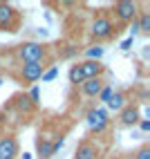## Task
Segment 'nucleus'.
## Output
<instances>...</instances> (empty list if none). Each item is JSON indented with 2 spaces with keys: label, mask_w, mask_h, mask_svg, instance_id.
<instances>
[{
  "label": "nucleus",
  "mask_w": 150,
  "mask_h": 159,
  "mask_svg": "<svg viewBox=\"0 0 150 159\" xmlns=\"http://www.w3.org/2000/svg\"><path fill=\"white\" fill-rule=\"evenodd\" d=\"M14 54L20 63H45L47 61V47L40 45V43H34V40H27V43H20Z\"/></svg>",
  "instance_id": "nucleus-1"
},
{
  "label": "nucleus",
  "mask_w": 150,
  "mask_h": 159,
  "mask_svg": "<svg viewBox=\"0 0 150 159\" xmlns=\"http://www.w3.org/2000/svg\"><path fill=\"white\" fill-rule=\"evenodd\" d=\"M114 23H112V18L108 16V14H96L94 18H92V23H90V36L94 38V40H108V38H112L114 36Z\"/></svg>",
  "instance_id": "nucleus-2"
},
{
  "label": "nucleus",
  "mask_w": 150,
  "mask_h": 159,
  "mask_svg": "<svg viewBox=\"0 0 150 159\" xmlns=\"http://www.w3.org/2000/svg\"><path fill=\"white\" fill-rule=\"evenodd\" d=\"M85 123H88V130L92 134H101V132L108 130V125H110V114H108L105 108H92L85 114Z\"/></svg>",
  "instance_id": "nucleus-3"
},
{
  "label": "nucleus",
  "mask_w": 150,
  "mask_h": 159,
  "mask_svg": "<svg viewBox=\"0 0 150 159\" xmlns=\"http://www.w3.org/2000/svg\"><path fill=\"white\" fill-rule=\"evenodd\" d=\"M112 14L123 25L125 23H134V18L139 16V2H134V0H119V2H114Z\"/></svg>",
  "instance_id": "nucleus-4"
},
{
  "label": "nucleus",
  "mask_w": 150,
  "mask_h": 159,
  "mask_svg": "<svg viewBox=\"0 0 150 159\" xmlns=\"http://www.w3.org/2000/svg\"><path fill=\"white\" fill-rule=\"evenodd\" d=\"M20 14L9 2H0V31H18Z\"/></svg>",
  "instance_id": "nucleus-5"
},
{
  "label": "nucleus",
  "mask_w": 150,
  "mask_h": 159,
  "mask_svg": "<svg viewBox=\"0 0 150 159\" xmlns=\"http://www.w3.org/2000/svg\"><path fill=\"white\" fill-rule=\"evenodd\" d=\"M45 67H47L45 63H23L20 72H18V81L23 83V85H34L36 81H40Z\"/></svg>",
  "instance_id": "nucleus-6"
},
{
  "label": "nucleus",
  "mask_w": 150,
  "mask_h": 159,
  "mask_svg": "<svg viewBox=\"0 0 150 159\" xmlns=\"http://www.w3.org/2000/svg\"><path fill=\"white\" fill-rule=\"evenodd\" d=\"M18 155H20V146L16 137L11 132L0 134V159H18Z\"/></svg>",
  "instance_id": "nucleus-7"
},
{
  "label": "nucleus",
  "mask_w": 150,
  "mask_h": 159,
  "mask_svg": "<svg viewBox=\"0 0 150 159\" xmlns=\"http://www.w3.org/2000/svg\"><path fill=\"white\" fill-rule=\"evenodd\" d=\"M141 121V108H139L137 103H128L125 108L119 112V123L123 128H132Z\"/></svg>",
  "instance_id": "nucleus-8"
},
{
  "label": "nucleus",
  "mask_w": 150,
  "mask_h": 159,
  "mask_svg": "<svg viewBox=\"0 0 150 159\" xmlns=\"http://www.w3.org/2000/svg\"><path fill=\"white\" fill-rule=\"evenodd\" d=\"M99 152L101 150L94 141L83 139V141H79L76 150H74V159H99Z\"/></svg>",
  "instance_id": "nucleus-9"
},
{
  "label": "nucleus",
  "mask_w": 150,
  "mask_h": 159,
  "mask_svg": "<svg viewBox=\"0 0 150 159\" xmlns=\"http://www.w3.org/2000/svg\"><path fill=\"white\" fill-rule=\"evenodd\" d=\"M79 67H81L83 79H99L105 74V65L101 61H81Z\"/></svg>",
  "instance_id": "nucleus-10"
},
{
  "label": "nucleus",
  "mask_w": 150,
  "mask_h": 159,
  "mask_svg": "<svg viewBox=\"0 0 150 159\" xmlns=\"http://www.w3.org/2000/svg\"><path fill=\"white\" fill-rule=\"evenodd\" d=\"M103 85H105V81H103V76H99V79H85L79 88H81V94L85 99H96L99 92L103 90Z\"/></svg>",
  "instance_id": "nucleus-11"
},
{
  "label": "nucleus",
  "mask_w": 150,
  "mask_h": 159,
  "mask_svg": "<svg viewBox=\"0 0 150 159\" xmlns=\"http://www.w3.org/2000/svg\"><path fill=\"white\" fill-rule=\"evenodd\" d=\"M128 103H130V101H128V94H125L123 90H114L112 97L108 99V103H105V105H108V110H112V112H121Z\"/></svg>",
  "instance_id": "nucleus-12"
},
{
  "label": "nucleus",
  "mask_w": 150,
  "mask_h": 159,
  "mask_svg": "<svg viewBox=\"0 0 150 159\" xmlns=\"http://www.w3.org/2000/svg\"><path fill=\"white\" fill-rule=\"evenodd\" d=\"M36 152H38V159H52L54 157V152H52V137L47 134H38L36 139Z\"/></svg>",
  "instance_id": "nucleus-13"
},
{
  "label": "nucleus",
  "mask_w": 150,
  "mask_h": 159,
  "mask_svg": "<svg viewBox=\"0 0 150 159\" xmlns=\"http://www.w3.org/2000/svg\"><path fill=\"white\" fill-rule=\"evenodd\" d=\"M134 29L139 34H150V11H139L134 18Z\"/></svg>",
  "instance_id": "nucleus-14"
},
{
  "label": "nucleus",
  "mask_w": 150,
  "mask_h": 159,
  "mask_svg": "<svg viewBox=\"0 0 150 159\" xmlns=\"http://www.w3.org/2000/svg\"><path fill=\"white\" fill-rule=\"evenodd\" d=\"M67 79H70V83H72V85H81V83L85 81V79H83V74H81L79 63H74V65L70 67V72H67Z\"/></svg>",
  "instance_id": "nucleus-15"
},
{
  "label": "nucleus",
  "mask_w": 150,
  "mask_h": 159,
  "mask_svg": "<svg viewBox=\"0 0 150 159\" xmlns=\"http://www.w3.org/2000/svg\"><path fill=\"white\" fill-rule=\"evenodd\" d=\"M103 47L101 45H92L90 49H85V61H101L103 58Z\"/></svg>",
  "instance_id": "nucleus-16"
},
{
  "label": "nucleus",
  "mask_w": 150,
  "mask_h": 159,
  "mask_svg": "<svg viewBox=\"0 0 150 159\" xmlns=\"http://www.w3.org/2000/svg\"><path fill=\"white\" fill-rule=\"evenodd\" d=\"M112 92H114V88L110 85V83H105V85H103V90L99 92V97H96V99H99L101 103H108V99L112 97Z\"/></svg>",
  "instance_id": "nucleus-17"
},
{
  "label": "nucleus",
  "mask_w": 150,
  "mask_h": 159,
  "mask_svg": "<svg viewBox=\"0 0 150 159\" xmlns=\"http://www.w3.org/2000/svg\"><path fill=\"white\" fill-rule=\"evenodd\" d=\"M16 101H18V105H20V110H25V112H31V110L36 108V105L29 101V97H18Z\"/></svg>",
  "instance_id": "nucleus-18"
},
{
  "label": "nucleus",
  "mask_w": 150,
  "mask_h": 159,
  "mask_svg": "<svg viewBox=\"0 0 150 159\" xmlns=\"http://www.w3.org/2000/svg\"><path fill=\"white\" fill-rule=\"evenodd\" d=\"M56 74H58V67H49L47 72H43V83H47V81H54L56 79Z\"/></svg>",
  "instance_id": "nucleus-19"
},
{
  "label": "nucleus",
  "mask_w": 150,
  "mask_h": 159,
  "mask_svg": "<svg viewBox=\"0 0 150 159\" xmlns=\"http://www.w3.org/2000/svg\"><path fill=\"white\" fill-rule=\"evenodd\" d=\"M134 159H150V146H141L134 152Z\"/></svg>",
  "instance_id": "nucleus-20"
},
{
  "label": "nucleus",
  "mask_w": 150,
  "mask_h": 159,
  "mask_svg": "<svg viewBox=\"0 0 150 159\" xmlns=\"http://www.w3.org/2000/svg\"><path fill=\"white\" fill-rule=\"evenodd\" d=\"M63 143H65V137H56V139L52 141V152L56 155V152L61 150V148H63Z\"/></svg>",
  "instance_id": "nucleus-21"
},
{
  "label": "nucleus",
  "mask_w": 150,
  "mask_h": 159,
  "mask_svg": "<svg viewBox=\"0 0 150 159\" xmlns=\"http://www.w3.org/2000/svg\"><path fill=\"white\" fill-rule=\"evenodd\" d=\"M38 99H40V94H38V88H31V92H29V101L34 103V105H38Z\"/></svg>",
  "instance_id": "nucleus-22"
},
{
  "label": "nucleus",
  "mask_w": 150,
  "mask_h": 159,
  "mask_svg": "<svg viewBox=\"0 0 150 159\" xmlns=\"http://www.w3.org/2000/svg\"><path fill=\"white\" fill-rule=\"evenodd\" d=\"M139 128H141V132H148L150 130V121L148 119H141V121H139Z\"/></svg>",
  "instance_id": "nucleus-23"
},
{
  "label": "nucleus",
  "mask_w": 150,
  "mask_h": 159,
  "mask_svg": "<svg viewBox=\"0 0 150 159\" xmlns=\"http://www.w3.org/2000/svg\"><path fill=\"white\" fill-rule=\"evenodd\" d=\"M132 40H134L132 36H128V38L123 40V43H121V49H130V45H132Z\"/></svg>",
  "instance_id": "nucleus-24"
},
{
  "label": "nucleus",
  "mask_w": 150,
  "mask_h": 159,
  "mask_svg": "<svg viewBox=\"0 0 150 159\" xmlns=\"http://www.w3.org/2000/svg\"><path fill=\"white\" fill-rule=\"evenodd\" d=\"M20 159H31V157H29V155H27V152H25V155H23V157H20Z\"/></svg>",
  "instance_id": "nucleus-25"
},
{
  "label": "nucleus",
  "mask_w": 150,
  "mask_h": 159,
  "mask_svg": "<svg viewBox=\"0 0 150 159\" xmlns=\"http://www.w3.org/2000/svg\"><path fill=\"white\" fill-rule=\"evenodd\" d=\"M0 85H2V79H0Z\"/></svg>",
  "instance_id": "nucleus-26"
}]
</instances>
